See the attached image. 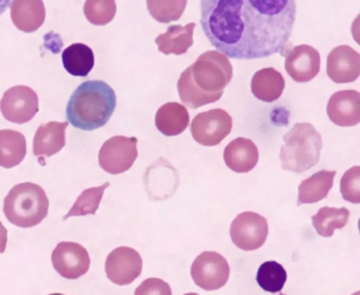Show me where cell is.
<instances>
[{
    "label": "cell",
    "instance_id": "23",
    "mask_svg": "<svg viewBox=\"0 0 360 295\" xmlns=\"http://www.w3.org/2000/svg\"><path fill=\"white\" fill-rule=\"evenodd\" d=\"M27 155V141L22 132L0 130V166L13 168L20 165Z\"/></svg>",
    "mask_w": 360,
    "mask_h": 295
},
{
    "label": "cell",
    "instance_id": "29",
    "mask_svg": "<svg viewBox=\"0 0 360 295\" xmlns=\"http://www.w3.org/2000/svg\"><path fill=\"white\" fill-rule=\"evenodd\" d=\"M84 13L94 26H105L115 18L117 4L113 0H89L84 6Z\"/></svg>",
    "mask_w": 360,
    "mask_h": 295
},
{
    "label": "cell",
    "instance_id": "10",
    "mask_svg": "<svg viewBox=\"0 0 360 295\" xmlns=\"http://www.w3.org/2000/svg\"><path fill=\"white\" fill-rule=\"evenodd\" d=\"M39 111V96L28 86L20 85L10 88L0 101V111L4 118L12 123H28Z\"/></svg>",
    "mask_w": 360,
    "mask_h": 295
},
{
    "label": "cell",
    "instance_id": "17",
    "mask_svg": "<svg viewBox=\"0 0 360 295\" xmlns=\"http://www.w3.org/2000/svg\"><path fill=\"white\" fill-rule=\"evenodd\" d=\"M68 125V122L52 121L41 124L33 139V155L49 158L60 153L66 145Z\"/></svg>",
    "mask_w": 360,
    "mask_h": 295
},
{
    "label": "cell",
    "instance_id": "12",
    "mask_svg": "<svg viewBox=\"0 0 360 295\" xmlns=\"http://www.w3.org/2000/svg\"><path fill=\"white\" fill-rule=\"evenodd\" d=\"M52 265L62 277L77 280L85 275L90 268L88 251L77 242L63 241L52 252Z\"/></svg>",
    "mask_w": 360,
    "mask_h": 295
},
{
    "label": "cell",
    "instance_id": "34",
    "mask_svg": "<svg viewBox=\"0 0 360 295\" xmlns=\"http://www.w3.org/2000/svg\"><path fill=\"white\" fill-rule=\"evenodd\" d=\"M184 295H199V294H198V293L191 292V293H186V294H184Z\"/></svg>",
    "mask_w": 360,
    "mask_h": 295
},
{
    "label": "cell",
    "instance_id": "18",
    "mask_svg": "<svg viewBox=\"0 0 360 295\" xmlns=\"http://www.w3.org/2000/svg\"><path fill=\"white\" fill-rule=\"evenodd\" d=\"M11 18L14 26L25 33L39 30L46 20V8L41 0H16L11 3Z\"/></svg>",
    "mask_w": 360,
    "mask_h": 295
},
{
    "label": "cell",
    "instance_id": "25",
    "mask_svg": "<svg viewBox=\"0 0 360 295\" xmlns=\"http://www.w3.org/2000/svg\"><path fill=\"white\" fill-rule=\"evenodd\" d=\"M349 211L347 208L323 206L317 214L311 216V223L316 232L322 237H332L335 230L345 227L349 222Z\"/></svg>",
    "mask_w": 360,
    "mask_h": 295
},
{
    "label": "cell",
    "instance_id": "2",
    "mask_svg": "<svg viewBox=\"0 0 360 295\" xmlns=\"http://www.w3.org/2000/svg\"><path fill=\"white\" fill-rule=\"evenodd\" d=\"M233 75V65L227 56L217 50L204 52L181 73L179 96L191 109L218 102Z\"/></svg>",
    "mask_w": 360,
    "mask_h": 295
},
{
    "label": "cell",
    "instance_id": "33",
    "mask_svg": "<svg viewBox=\"0 0 360 295\" xmlns=\"http://www.w3.org/2000/svg\"><path fill=\"white\" fill-rule=\"evenodd\" d=\"M9 6H11V1H0V15L5 13Z\"/></svg>",
    "mask_w": 360,
    "mask_h": 295
},
{
    "label": "cell",
    "instance_id": "13",
    "mask_svg": "<svg viewBox=\"0 0 360 295\" xmlns=\"http://www.w3.org/2000/svg\"><path fill=\"white\" fill-rule=\"evenodd\" d=\"M283 56L286 73L297 83H309L320 73L321 58L318 50L311 46H296Z\"/></svg>",
    "mask_w": 360,
    "mask_h": 295
},
{
    "label": "cell",
    "instance_id": "31",
    "mask_svg": "<svg viewBox=\"0 0 360 295\" xmlns=\"http://www.w3.org/2000/svg\"><path fill=\"white\" fill-rule=\"evenodd\" d=\"M134 295H172L169 284L161 278H147L136 289Z\"/></svg>",
    "mask_w": 360,
    "mask_h": 295
},
{
    "label": "cell",
    "instance_id": "16",
    "mask_svg": "<svg viewBox=\"0 0 360 295\" xmlns=\"http://www.w3.org/2000/svg\"><path fill=\"white\" fill-rule=\"evenodd\" d=\"M223 159L233 172L238 174L250 172L258 164V147L250 139H235L225 147Z\"/></svg>",
    "mask_w": 360,
    "mask_h": 295
},
{
    "label": "cell",
    "instance_id": "7",
    "mask_svg": "<svg viewBox=\"0 0 360 295\" xmlns=\"http://www.w3.org/2000/svg\"><path fill=\"white\" fill-rule=\"evenodd\" d=\"M233 130V119L224 109H210L195 115L191 122L193 140L203 146H217Z\"/></svg>",
    "mask_w": 360,
    "mask_h": 295
},
{
    "label": "cell",
    "instance_id": "1",
    "mask_svg": "<svg viewBox=\"0 0 360 295\" xmlns=\"http://www.w3.org/2000/svg\"><path fill=\"white\" fill-rule=\"evenodd\" d=\"M296 13L294 0H203L200 22L217 51L257 60L288 51Z\"/></svg>",
    "mask_w": 360,
    "mask_h": 295
},
{
    "label": "cell",
    "instance_id": "21",
    "mask_svg": "<svg viewBox=\"0 0 360 295\" xmlns=\"http://www.w3.org/2000/svg\"><path fill=\"white\" fill-rule=\"evenodd\" d=\"M336 170H322L299 184L297 206L316 203L328 197L334 184Z\"/></svg>",
    "mask_w": 360,
    "mask_h": 295
},
{
    "label": "cell",
    "instance_id": "26",
    "mask_svg": "<svg viewBox=\"0 0 360 295\" xmlns=\"http://www.w3.org/2000/svg\"><path fill=\"white\" fill-rule=\"evenodd\" d=\"M288 273L283 265L275 261H265L257 272V282L262 290L277 293L283 289Z\"/></svg>",
    "mask_w": 360,
    "mask_h": 295
},
{
    "label": "cell",
    "instance_id": "15",
    "mask_svg": "<svg viewBox=\"0 0 360 295\" xmlns=\"http://www.w3.org/2000/svg\"><path fill=\"white\" fill-rule=\"evenodd\" d=\"M328 119L340 127H352L360 122V94L356 90L335 92L326 106Z\"/></svg>",
    "mask_w": 360,
    "mask_h": 295
},
{
    "label": "cell",
    "instance_id": "8",
    "mask_svg": "<svg viewBox=\"0 0 360 295\" xmlns=\"http://www.w3.org/2000/svg\"><path fill=\"white\" fill-rule=\"evenodd\" d=\"M231 268L225 257L214 251L201 253L191 265L193 282L206 291L222 288L229 282Z\"/></svg>",
    "mask_w": 360,
    "mask_h": 295
},
{
    "label": "cell",
    "instance_id": "14",
    "mask_svg": "<svg viewBox=\"0 0 360 295\" xmlns=\"http://www.w3.org/2000/svg\"><path fill=\"white\" fill-rule=\"evenodd\" d=\"M326 73L336 84L355 82L360 75V54L347 45L334 48L326 60Z\"/></svg>",
    "mask_w": 360,
    "mask_h": 295
},
{
    "label": "cell",
    "instance_id": "36",
    "mask_svg": "<svg viewBox=\"0 0 360 295\" xmlns=\"http://www.w3.org/2000/svg\"><path fill=\"white\" fill-rule=\"evenodd\" d=\"M279 295H285V294H279Z\"/></svg>",
    "mask_w": 360,
    "mask_h": 295
},
{
    "label": "cell",
    "instance_id": "19",
    "mask_svg": "<svg viewBox=\"0 0 360 295\" xmlns=\"http://www.w3.org/2000/svg\"><path fill=\"white\" fill-rule=\"evenodd\" d=\"M285 88L283 75L275 68H264L257 71L252 79L250 89L255 98L265 103L279 100Z\"/></svg>",
    "mask_w": 360,
    "mask_h": 295
},
{
    "label": "cell",
    "instance_id": "32",
    "mask_svg": "<svg viewBox=\"0 0 360 295\" xmlns=\"http://www.w3.org/2000/svg\"><path fill=\"white\" fill-rule=\"evenodd\" d=\"M8 244V230L4 227L3 223L0 221V254L5 253Z\"/></svg>",
    "mask_w": 360,
    "mask_h": 295
},
{
    "label": "cell",
    "instance_id": "9",
    "mask_svg": "<svg viewBox=\"0 0 360 295\" xmlns=\"http://www.w3.org/2000/svg\"><path fill=\"white\" fill-rule=\"evenodd\" d=\"M267 236L269 223L264 217L257 213H241L231 222V241L241 250H258L266 241Z\"/></svg>",
    "mask_w": 360,
    "mask_h": 295
},
{
    "label": "cell",
    "instance_id": "20",
    "mask_svg": "<svg viewBox=\"0 0 360 295\" xmlns=\"http://www.w3.org/2000/svg\"><path fill=\"white\" fill-rule=\"evenodd\" d=\"M188 125V111L180 103H166L155 113V126L164 136H179L186 130Z\"/></svg>",
    "mask_w": 360,
    "mask_h": 295
},
{
    "label": "cell",
    "instance_id": "11",
    "mask_svg": "<svg viewBox=\"0 0 360 295\" xmlns=\"http://www.w3.org/2000/svg\"><path fill=\"white\" fill-rule=\"evenodd\" d=\"M143 259L140 253L129 246L115 249L106 259L105 271L113 284L127 286L142 273Z\"/></svg>",
    "mask_w": 360,
    "mask_h": 295
},
{
    "label": "cell",
    "instance_id": "24",
    "mask_svg": "<svg viewBox=\"0 0 360 295\" xmlns=\"http://www.w3.org/2000/svg\"><path fill=\"white\" fill-rule=\"evenodd\" d=\"M63 65L69 75L86 77L91 73L96 63L94 50L85 44H72L62 54Z\"/></svg>",
    "mask_w": 360,
    "mask_h": 295
},
{
    "label": "cell",
    "instance_id": "22",
    "mask_svg": "<svg viewBox=\"0 0 360 295\" xmlns=\"http://www.w3.org/2000/svg\"><path fill=\"white\" fill-rule=\"evenodd\" d=\"M195 28V23H191L184 27L180 25L170 26L165 33L155 39L159 51L166 56H183L186 54L189 48L193 45Z\"/></svg>",
    "mask_w": 360,
    "mask_h": 295
},
{
    "label": "cell",
    "instance_id": "5",
    "mask_svg": "<svg viewBox=\"0 0 360 295\" xmlns=\"http://www.w3.org/2000/svg\"><path fill=\"white\" fill-rule=\"evenodd\" d=\"M49 212V199L43 187L32 182L15 185L4 200V213L12 225L33 227Z\"/></svg>",
    "mask_w": 360,
    "mask_h": 295
},
{
    "label": "cell",
    "instance_id": "30",
    "mask_svg": "<svg viewBox=\"0 0 360 295\" xmlns=\"http://www.w3.org/2000/svg\"><path fill=\"white\" fill-rule=\"evenodd\" d=\"M340 193L345 201L360 203V166L349 168L340 180Z\"/></svg>",
    "mask_w": 360,
    "mask_h": 295
},
{
    "label": "cell",
    "instance_id": "6",
    "mask_svg": "<svg viewBox=\"0 0 360 295\" xmlns=\"http://www.w3.org/2000/svg\"><path fill=\"white\" fill-rule=\"evenodd\" d=\"M138 156V139L115 136L101 147L98 163L108 174L120 175L132 168Z\"/></svg>",
    "mask_w": 360,
    "mask_h": 295
},
{
    "label": "cell",
    "instance_id": "27",
    "mask_svg": "<svg viewBox=\"0 0 360 295\" xmlns=\"http://www.w3.org/2000/svg\"><path fill=\"white\" fill-rule=\"evenodd\" d=\"M109 187L110 183L106 182L101 187L85 189L63 219L67 220L70 217L96 215V211L100 208L105 189H108Z\"/></svg>",
    "mask_w": 360,
    "mask_h": 295
},
{
    "label": "cell",
    "instance_id": "35",
    "mask_svg": "<svg viewBox=\"0 0 360 295\" xmlns=\"http://www.w3.org/2000/svg\"><path fill=\"white\" fill-rule=\"evenodd\" d=\"M49 295H65V294H62V293H53V294H49Z\"/></svg>",
    "mask_w": 360,
    "mask_h": 295
},
{
    "label": "cell",
    "instance_id": "4",
    "mask_svg": "<svg viewBox=\"0 0 360 295\" xmlns=\"http://www.w3.org/2000/svg\"><path fill=\"white\" fill-rule=\"evenodd\" d=\"M280 149L282 170L288 172H307L318 164L321 155V134L311 123H296L283 137Z\"/></svg>",
    "mask_w": 360,
    "mask_h": 295
},
{
    "label": "cell",
    "instance_id": "3",
    "mask_svg": "<svg viewBox=\"0 0 360 295\" xmlns=\"http://www.w3.org/2000/svg\"><path fill=\"white\" fill-rule=\"evenodd\" d=\"M117 108V94L101 80L82 83L67 104L66 115L73 127L86 132L98 130L108 123Z\"/></svg>",
    "mask_w": 360,
    "mask_h": 295
},
{
    "label": "cell",
    "instance_id": "28",
    "mask_svg": "<svg viewBox=\"0 0 360 295\" xmlns=\"http://www.w3.org/2000/svg\"><path fill=\"white\" fill-rule=\"evenodd\" d=\"M146 5L153 20L162 24H169L180 20L186 9L187 1H147Z\"/></svg>",
    "mask_w": 360,
    "mask_h": 295
}]
</instances>
